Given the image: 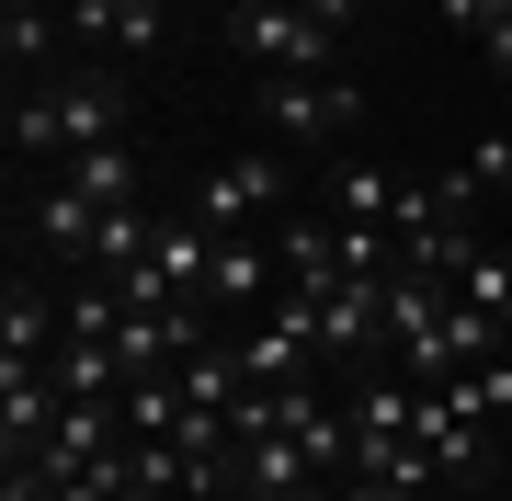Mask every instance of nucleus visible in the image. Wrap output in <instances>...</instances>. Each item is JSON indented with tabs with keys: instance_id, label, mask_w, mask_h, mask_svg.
<instances>
[{
	"instance_id": "f257e3e1",
	"label": "nucleus",
	"mask_w": 512,
	"mask_h": 501,
	"mask_svg": "<svg viewBox=\"0 0 512 501\" xmlns=\"http://www.w3.org/2000/svg\"><path fill=\"white\" fill-rule=\"evenodd\" d=\"M126 137V69H57L35 103H12V149L23 160H80Z\"/></svg>"
},
{
	"instance_id": "f03ea898",
	"label": "nucleus",
	"mask_w": 512,
	"mask_h": 501,
	"mask_svg": "<svg viewBox=\"0 0 512 501\" xmlns=\"http://www.w3.org/2000/svg\"><path fill=\"white\" fill-rule=\"evenodd\" d=\"M228 35H239V57H262V69H296V80H330V69H342V35H330L308 0H239Z\"/></svg>"
},
{
	"instance_id": "7ed1b4c3",
	"label": "nucleus",
	"mask_w": 512,
	"mask_h": 501,
	"mask_svg": "<svg viewBox=\"0 0 512 501\" xmlns=\"http://www.w3.org/2000/svg\"><path fill=\"white\" fill-rule=\"evenodd\" d=\"M274 205H285V160L251 149V160H217V171H205L183 217L205 228V240H251V217H274Z\"/></svg>"
},
{
	"instance_id": "20e7f679",
	"label": "nucleus",
	"mask_w": 512,
	"mask_h": 501,
	"mask_svg": "<svg viewBox=\"0 0 512 501\" xmlns=\"http://www.w3.org/2000/svg\"><path fill=\"white\" fill-rule=\"evenodd\" d=\"M444 319H456V285H433V274H387V342H399L410 388H444Z\"/></svg>"
},
{
	"instance_id": "39448f33",
	"label": "nucleus",
	"mask_w": 512,
	"mask_h": 501,
	"mask_svg": "<svg viewBox=\"0 0 512 501\" xmlns=\"http://www.w3.org/2000/svg\"><path fill=\"white\" fill-rule=\"evenodd\" d=\"M262 114H274V137H353V114H365V92H353V80H274V92H262Z\"/></svg>"
},
{
	"instance_id": "423d86ee",
	"label": "nucleus",
	"mask_w": 512,
	"mask_h": 501,
	"mask_svg": "<svg viewBox=\"0 0 512 501\" xmlns=\"http://www.w3.org/2000/svg\"><path fill=\"white\" fill-rule=\"evenodd\" d=\"M57 342H69V308H57L46 285H23V274H12V297H0V376H35Z\"/></svg>"
},
{
	"instance_id": "0eeeda50",
	"label": "nucleus",
	"mask_w": 512,
	"mask_h": 501,
	"mask_svg": "<svg viewBox=\"0 0 512 501\" xmlns=\"http://www.w3.org/2000/svg\"><path fill=\"white\" fill-rule=\"evenodd\" d=\"M69 12V46H126V57H148L171 35V0H57Z\"/></svg>"
},
{
	"instance_id": "6e6552de",
	"label": "nucleus",
	"mask_w": 512,
	"mask_h": 501,
	"mask_svg": "<svg viewBox=\"0 0 512 501\" xmlns=\"http://www.w3.org/2000/svg\"><path fill=\"white\" fill-rule=\"evenodd\" d=\"M319 467H308V445H296L285 422H262V433H239V501H285V490H308Z\"/></svg>"
},
{
	"instance_id": "1a4fd4ad",
	"label": "nucleus",
	"mask_w": 512,
	"mask_h": 501,
	"mask_svg": "<svg viewBox=\"0 0 512 501\" xmlns=\"http://www.w3.org/2000/svg\"><path fill=\"white\" fill-rule=\"evenodd\" d=\"M365 331H387V274H342L319 297V353H353Z\"/></svg>"
},
{
	"instance_id": "9d476101",
	"label": "nucleus",
	"mask_w": 512,
	"mask_h": 501,
	"mask_svg": "<svg viewBox=\"0 0 512 501\" xmlns=\"http://www.w3.org/2000/svg\"><path fill=\"white\" fill-rule=\"evenodd\" d=\"M57 35H69L57 0H0V57H12V69H46L57 80Z\"/></svg>"
},
{
	"instance_id": "9b49d317",
	"label": "nucleus",
	"mask_w": 512,
	"mask_h": 501,
	"mask_svg": "<svg viewBox=\"0 0 512 501\" xmlns=\"http://www.w3.org/2000/svg\"><path fill=\"white\" fill-rule=\"evenodd\" d=\"M444 410H456V422H512V342L444 376Z\"/></svg>"
},
{
	"instance_id": "f8f14e48",
	"label": "nucleus",
	"mask_w": 512,
	"mask_h": 501,
	"mask_svg": "<svg viewBox=\"0 0 512 501\" xmlns=\"http://www.w3.org/2000/svg\"><path fill=\"white\" fill-rule=\"evenodd\" d=\"M103 217H114V205H92L69 171H57V194L35 205V240H46V251H69V262H92V228H103Z\"/></svg>"
},
{
	"instance_id": "ddd939ff",
	"label": "nucleus",
	"mask_w": 512,
	"mask_h": 501,
	"mask_svg": "<svg viewBox=\"0 0 512 501\" xmlns=\"http://www.w3.org/2000/svg\"><path fill=\"white\" fill-rule=\"evenodd\" d=\"M274 274H285V262L262 251V240H217V274H205V297L251 308V297H274Z\"/></svg>"
},
{
	"instance_id": "4468645a",
	"label": "nucleus",
	"mask_w": 512,
	"mask_h": 501,
	"mask_svg": "<svg viewBox=\"0 0 512 501\" xmlns=\"http://www.w3.org/2000/svg\"><path fill=\"white\" fill-rule=\"evenodd\" d=\"M114 422H126V433H183V422H194V399H183V365H171V376H137V388L114 399Z\"/></svg>"
},
{
	"instance_id": "2eb2a0df",
	"label": "nucleus",
	"mask_w": 512,
	"mask_h": 501,
	"mask_svg": "<svg viewBox=\"0 0 512 501\" xmlns=\"http://www.w3.org/2000/svg\"><path fill=\"white\" fill-rule=\"evenodd\" d=\"M46 376H57V399H103V388H126L114 342H57V353H46Z\"/></svg>"
},
{
	"instance_id": "dca6fc26",
	"label": "nucleus",
	"mask_w": 512,
	"mask_h": 501,
	"mask_svg": "<svg viewBox=\"0 0 512 501\" xmlns=\"http://www.w3.org/2000/svg\"><path fill=\"white\" fill-rule=\"evenodd\" d=\"M160 251V217H148V205H114V217L92 228V274H126V262H148Z\"/></svg>"
},
{
	"instance_id": "f3484780",
	"label": "nucleus",
	"mask_w": 512,
	"mask_h": 501,
	"mask_svg": "<svg viewBox=\"0 0 512 501\" xmlns=\"http://www.w3.org/2000/svg\"><path fill=\"white\" fill-rule=\"evenodd\" d=\"M456 297H467L478 319H501V331H512V251L478 240V251H467V274H456Z\"/></svg>"
},
{
	"instance_id": "a211bd4d",
	"label": "nucleus",
	"mask_w": 512,
	"mask_h": 501,
	"mask_svg": "<svg viewBox=\"0 0 512 501\" xmlns=\"http://www.w3.org/2000/svg\"><path fill=\"white\" fill-rule=\"evenodd\" d=\"M69 183L92 194V205H137V160H126V137H114V149H80Z\"/></svg>"
},
{
	"instance_id": "6ab92c4d",
	"label": "nucleus",
	"mask_w": 512,
	"mask_h": 501,
	"mask_svg": "<svg viewBox=\"0 0 512 501\" xmlns=\"http://www.w3.org/2000/svg\"><path fill=\"white\" fill-rule=\"evenodd\" d=\"M399 194H410V183H387V171H342V194H330V217H365V228H399Z\"/></svg>"
},
{
	"instance_id": "aec40b11",
	"label": "nucleus",
	"mask_w": 512,
	"mask_h": 501,
	"mask_svg": "<svg viewBox=\"0 0 512 501\" xmlns=\"http://www.w3.org/2000/svg\"><path fill=\"white\" fill-rule=\"evenodd\" d=\"M467 183H478V194H512V126H501V137H478V160H467Z\"/></svg>"
},
{
	"instance_id": "412c9836",
	"label": "nucleus",
	"mask_w": 512,
	"mask_h": 501,
	"mask_svg": "<svg viewBox=\"0 0 512 501\" xmlns=\"http://www.w3.org/2000/svg\"><path fill=\"white\" fill-rule=\"evenodd\" d=\"M444 23L456 35H490V23H512V0H444Z\"/></svg>"
},
{
	"instance_id": "4be33fe9",
	"label": "nucleus",
	"mask_w": 512,
	"mask_h": 501,
	"mask_svg": "<svg viewBox=\"0 0 512 501\" xmlns=\"http://www.w3.org/2000/svg\"><path fill=\"white\" fill-rule=\"evenodd\" d=\"M478 57H490V69L512 80V23H490V35H478Z\"/></svg>"
},
{
	"instance_id": "5701e85b",
	"label": "nucleus",
	"mask_w": 512,
	"mask_h": 501,
	"mask_svg": "<svg viewBox=\"0 0 512 501\" xmlns=\"http://www.w3.org/2000/svg\"><path fill=\"white\" fill-rule=\"evenodd\" d=\"M308 12L330 23V35H353V12H365V0H308Z\"/></svg>"
},
{
	"instance_id": "b1692460",
	"label": "nucleus",
	"mask_w": 512,
	"mask_h": 501,
	"mask_svg": "<svg viewBox=\"0 0 512 501\" xmlns=\"http://www.w3.org/2000/svg\"><path fill=\"white\" fill-rule=\"evenodd\" d=\"M217 12H239V0H217Z\"/></svg>"
}]
</instances>
